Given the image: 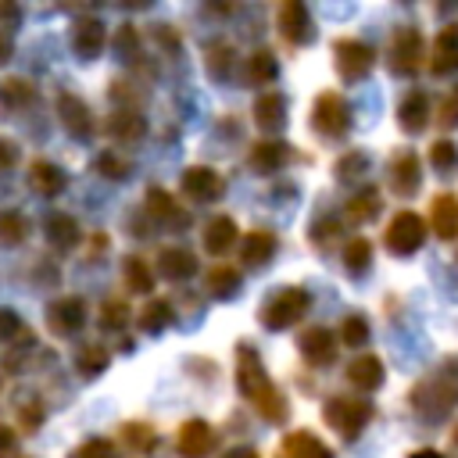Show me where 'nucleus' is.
Segmentation results:
<instances>
[{"instance_id": "nucleus-1", "label": "nucleus", "mask_w": 458, "mask_h": 458, "mask_svg": "<svg viewBox=\"0 0 458 458\" xmlns=\"http://www.w3.org/2000/svg\"><path fill=\"white\" fill-rule=\"evenodd\" d=\"M236 390L243 394V401H250V408L265 419V422H286L290 419V404L283 397V390L268 379L265 361L258 354L254 344H236Z\"/></svg>"}, {"instance_id": "nucleus-2", "label": "nucleus", "mask_w": 458, "mask_h": 458, "mask_svg": "<svg viewBox=\"0 0 458 458\" xmlns=\"http://www.w3.org/2000/svg\"><path fill=\"white\" fill-rule=\"evenodd\" d=\"M408 404L422 419H444L451 408H458V354H447L433 372H426L411 386Z\"/></svg>"}, {"instance_id": "nucleus-3", "label": "nucleus", "mask_w": 458, "mask_h": 458, "mask_svg": "<svg viewBox=\"0 0 458 458\" xmlns=\"http://www.w3.org/2000/svg\"><path fill=\"white\" fill-rule=\"evenodd\" d=\"M372 415H376V408H372V401H365V397L336 394V397H329V401L322 404V419H326L329 429H336L340 440H358V437L365 433V426L372 422Z\"/></svg>"}, {"instance_id": "nucleus-4", "label": "nucleus", "mask_w": 458, "mask_h": 458, "mask_svg": "<svg viewBox=\"0 0 458 458\" xmlns=\"http://www.w3.org/2000/svg\"><path fill=\"white\" fill-rule=\"evenodd\" d=\"M308 311H311V293H308L304 286H286V290L265 297L258 318H261L265 329L283 333V329H293Z\"/></svg>"}, {"instance_id": "nucleus-5", "label": "nucleus", "mask_w": 458, "mask_h": 458, "mask_svg": "<svg viewBox=\"0 0 458 458\" xmlns=\"http://www.w3.org/2000/svg\"><path fill=\"white\" fill-rule=\"evenodd\" d=\"M422 57H426V43H422V32L415 25H397L390 32V43H386V68L401 79L415 75L422 68Z\"/></svg>"}, {"instance_id": "nucleus-6", "label": "nucleus", "mask_w": 458, "mask_h": 458, "mask_svg": "<svg viewBox=\"0 0 458 458\" xmlns=\"http://www.w3.org/2000/svg\"><path fill=\"white\" fill-rule=\"evenodd\" d=\"M311 129L322 140H344L351 132V104L336 89H322L311 104Z\"/></svg>"}, {"instance_id": "nucleus-7", "label": "nucleus", "mask_w": 458, "mask_h": 458, "mask_svg": "<svg viewBox=\"0 0 458 458\" xmlns=\"http://www.w3.org/2000/svg\"><path fill=\"white\" fill-rule=\"evenodd\" d=\"M426 233H429V229H426V218L404 208V211H397V215L386 222V229H383V247H386L390 254H397V258H408V254L422 250Z\"/></svg>"}, {"instance_id": "nucleus-8", "label": "nucleus", "mask_w": 458, "mask_h": 458, "mask_svg": "<svg viewBox=\"0 0 458 458\" xmlns=\"http://www.w3.org/2000/svg\"><path fill=\"white\" fill-rule=\"evenodd\" d=\"M376 64V50L358 36H340L333 43V68L344 82H361Z\"/></svg>"}, {"instance_id": "nucleus-9", "label": "nucleus", "mask_w": 458, "mask_h": 458, "mask_svg": "<svg viewBox=\"0 0 458 458\" xmlns=\"http://www.w3.org/2000/svg\"><path fill=\"white\" fill-rule=\"evenodd\" d=\"M386 186L397 197H411L422 186V157L411 147H397L386 161Z\"/></svg>"}, {"instance_id": "nucleus-10", "label": "nucleus", "mask_w": 458, "mask_h": 458, "mask_svg": "<svg viewBox=\"0 0 458 458\" xmlns=\"http://www.w3.org/2000/svg\"><path fill=\"white\" fill-rule=\"evenodd\" d=\"M179 190L193 204H211V200H218L225 193V179H222V172H215L208 165H190L179 175Z\"/></svg>"}, {"instance_id": "nucleus-11", "label": "nucleus", "mask_w": 458, "mask_h": 458, "mask_svg": "<svg viewBox=\"0 0 458 458\" xmlns=\"http://www.w3.org/2000/svg\"><path fill=\"white\" fill-rule=\"evenodd\" d=\"M276 25H279V36H283L290 47H308V43L315 39V21H311V14H308V7H304L301 0L279 4Z\"/></svg>"}, {"instance_id": "nucleus-12", "label": "nucleus", "mask_w": 458, "mask_h": 458, "mask_svg": "<svg viewBox=\"0 0 458 458\" xmlns=\"http://www.w3.org/2000/svg\"><path fill=\"white\" fill-rule=\"evenodd\" d=\"M86 326V301L79 293H64L57 301H50L47 308V329L57 336H75Z\"/></svg>"}, {"instance_id": "nucleus-13", "label": "nucleus", "mask_w": 458, "mask_h": 458, "mask_svg": "<svg viewBox=\"0 0 458 458\" xmlns=\"http://www.w3.org/2000/svg\"><path fill=\"white\" fill-rule=\"evenodd\" d=\"M336 333L329 329V326H308L301 336H297V351H301V358L308 361V365H315V369H326V365H333V358H336Z\"/></svg>"}, {"instance_id": "nucleus-14", "label": "nucleus", "mask_w": 458, "mask_h": 458, "mask_svg": "<svg viewBox=\"0 0 458 458\" xmlns=\"http://www.w3.org/2000/svg\"><path fill=\"white\" fill-rule=\"evenodd\" d=\"M68 43L82 61H93L104 50V21L97 14H79L68 25Z\"/></svg>"}, {"instance_id": "nucleus-15", "label": "nucleus", "mask_w": 458, "mask_h": 458, "mask_svg": "<svg viewBox=\"0 0 458 458\" xmlns=\"http://www.w3.org/2000/svg\"><path fill=\"white\" fill-rule=\"evenodd\" d=\"M293 157H297L293 147H290L286 140H279V136H265V140H258V143L250 147V154H247L250 168L261 172V175H272V172L286 168Z\"/></svg>"}, {"instance_id": "nucleus-16", "label": "nucleus", "mask_w": 458, "mask_h": 458, "mask_svg": "<svg viewBox=\"0 0 458 458\" xmlns=\"http://www.w3.org/2000/svg\"><path fill=\"white\" fill-rule=\"evenodd\" d=\"M215 426L204 422V419H186L175 433V447L182 458H208L215 451Z\"/></svg>"}, {"instance_id": "nucleus-17", "label": "nucleus", "mask_w": 458, "mask_h": 458, "mask_svg": "<svg viewBox=\"0 0 458 458\" xmlns=\"http://www.w3.org/2000/svg\"><path fill=\"white\" fill-rule=\"evenodd\" d=\"M57 114H61V125L75 136V140H89L97 122H93V111L86 107V100L79 93H57Z\"/></svg>"}, {"instance_id": "nucleus-18", "label": "nucleus", "mask_w": 458, "mask_h": 458, "mask_svg": "<svg viewBox=\"0 0 458 458\" xmlns=\"http://www.w3.org/2000/svg\"><path fill=\"white\" fill-rule=\"evenodd\" d=\"M276 458H333V447L311 429H290L279 440Z\"/></svg>"}, {"instance_id": "nucleus-19", "label": "nucleus", "mask_w": 458, "mask_h": 458, "mask_svg": "<svg viewBox=\"0 0 458 458\" xmlns=\"http://www.w3.org/2000/svg\"><path fill=\"white\" fill-rule=\"evenodd\" d=\"M276 250H279V236L272 229H250L240 240V265L243 268H265Z\"/></svg>"}, {"instance_id": "nucleus-20", "label": "nucleus", "mask_w": 458, "mask_h": 458, "mask_svg": "<svg viewBox=\"0 0 458 458\" xmlns=\"http://www.w3.org/2000/svg\"><path fill=\"white\" fill-rule=\"evenodd\" d=\"M429 72L437 79H447L458 72V25H444L429 50Z\"/></svg>"}, {"instance_id": "nucleus-21", "label": "nucleus", "mask_w": 458, "mask_h": 458, "mask_svg": "<svg viewBox=\"0 0 458 458\" xmlns=\"http://www.w3.org/2000/svg\"><path fill=\"white\" fill-rule=\"evenodd\" d=\"M397 125L404 136H415L429 125V97L422 89H408L397 104Z\"/></svg>"}, {"instance_id": "nucleus-22", "label": "nucleus", "mask_w": 458, "mask_h": 458, "mask_svg": "<svg viewBox=\"0 0 458 458\" xmlns=\"http://www.w3.org/2000/svg\"><path fill=\"white\" fill-rule=\"evenodd\" d=\"M29 186H32V193H39V197H61L64 186H68V172H64L61 165L47 161V157H36V161L29 165Z\"/></svg>"}, {"instance_id": "nucleus-23", "label": "nucleus", "mask_w": 458, "mask_h": 458, "mask_svg": "<svg viewBox=\"0 0 458 458\" xmlns=\"http://www.w3.org/2000/svg\"><path fill=\"white\" fill-rule=\"evenodd\" d=\"M154 272L168 283H182L197 272V258L186 250V247H161L157 250V261H154Z\"/></svg>"}, {"instance_id": "nucleus-24", "label": "nucleus", "mask_w": 458, "mask_h": 458, "mask_svg": "<svg viewBox=\"0 0 458 458\" xmlns=\"http://www.w3.org/2000/svg\"><path fill=\"white\" fill-rule=\"evenodd\" d=\"M104 129H107V136H111L114 143H140V140L147 136V118H143L140 111L118 107V111L107 114Z\"/></svg>"}, {"instance_id": "nucleus-25", "label": "nucleus", "mask_w": 458, "mask_h": 458, "mask_svg": "<svg viewBox=\"0 0 458 458\" xmlns=\"http://www.w3.org/2000/svg\"><path fill=\"white\" fill-rule=\"evenodd\" d=\"M147 215L157 225H182V222H190V215L182 211V204L168 190H161V186H147Z\"/></svg>"}, {"instance_id": "nucleus-26", "label": "nucleus", "mask_w": 458, "mask_h": 458, "mask_svg": "<svg viewBox=\"0 0 458 458\" xmlns=\"http://www.w3.org/2000/svg\"><path fill=\"white\" fill-rule=\"evenodd\" d=\"M347 383L358 386L361 394H372V390H379L386 383V369H383V361L376 354H358L347 365Z\"/></svg>"}, {"instance_id": "nucleus-27", "label": "nucleus", "mask_w": 458, "mask_h": 458, "mask_svg": "<svg viewBox=\"0 0 458 458\" xmlns=\"http://www.w3.org/2000/svg\"><path fill=\"white\" fill-rule=\"evenodd\" d=\"M429 229L440 240H454L458 236V197L454 193H437L429 200Z\"/></svg>"}, {"instance_id": "nucleus-28", "label": "nucleus", "mask_w": 458, "mask_h": 458, "mask_svg": "<svg viewBox=\"0 0 458 458\" xmlns=\"http://www.w3.org/2000/svg\"><path fill=\"white\" fill-rule=\"evenodd\" d=\"M254 122L261 132H279L286 125V97L279 89H268L254 100Z\"/></svg>"}, {"instance_id": "nucleus-29", "label": "nucleus", "mask_w": 458, "mask_h": 458, "mask_svg": "<svg viewBox=\"0 0 458 458\" xmlns=\"http://www.w3.org/2000/svg\"><path fill=\"white\" fill-rule=\"evenodd\" d=\"M43 236L54 250H72L79 243V222L68 211H50L43 218Z\"/></svg>"}, {"instance_id": "nucleus-30", "label": "nucleus", "mask_w": 458, "mask_h": 458, "mask_svg": "<svg viewBox=\"0 0 458 458\" xmlns=\"http://www.w3.org/2000/svg\"><path fill=\"white\" fill-rule=\"evenodd\" d=\"M200 240H204V250L208 254H225L240 236H236V222L229 218V215H215L208 225H204V233H200Z\"/></svg>"}, {"instance_id": "nucleus-31", "label": "nucleus", "mask_w": 458, "mask_h": 458, "mask_svg": "<svg viewBox=\"0 0 458 458\" xmlns=\"http://www.w3.org/2000/svg\"><path fill=\"white\" fill-rule=\"evenodd\" d=\"M136 322H140L143 333L157 336V333H165V329L175 322V308H172L168 297H150V301L143 304V311L136 315Z\"/></svg>"}, {"instance_id": "nucleus-32", "label": "nucleus", "mask_w": 458, "mask_h": 458, "mask_svg": "<svg viewBox=\"0 0 458 458\" xmlns=\"http://www.w3.org/2000/svg\"><path fill=\"white\" fill-rule=\"evenodd\" d=\"M379 208H383L379 190H376V186H361V190L344 204V215H347L351 225H365V222H372V218L379 215Z\"/></svg>"}, {"instance_id": "nucleus-33", "label": "nucleus", "mask_w": 458, "mask_h": 458, "mask_svg": "<svg viewBox=\"0 0 458 458\" xmlns=\"http://www.w3.org/2000/svg\"><path fill=\"white\" fill-rule=\"evenodd\" d=\"M204 286H208V293L215 297V301H233L236 293H240V268H233V265H211L208 268V276H204Z\"/></svg>"}, {"instance_id": "nucleus-34", "label": "nucleus", "mask_w": 458, "mask_h": 458, "mask_svg": "<svg viewBox=\"0 0 458 458\" xmlns=\"http://www.w3.org/2000/svg\"><path fill=\"white\" fill-rule=\"evenodd\" d=\"M107 365H111V351H107L104 344H97V340H86V344H79V351H75V369H79L86 379L100 376Z\"/></svg>"}, {"instance_id": "nucleus-35", "label": "nucleus", "mask_w": 458, "mask_h": 458, "mask_svg": "<svg viewBox=\"0 0 458 458\" xmlns=\"http://www.w3.org/2000/svg\"><path fill=\"white\" fill-rule=\"evenodd\" d=\"M122 279L132 293H150L154 290V265H147V258H140V254H129L122 261Z\"/></svg>"}, {"instance_id": "nucleus-36", "label": "nucleus", "mask_w": 458, "mask_h": 458, "mask_svg": "<svg viewBox=\"0 0 458 458\" xmlns=\"http://www.w3.org/2000/svg\"><path fill=\"white\" fill-rule=\"evenodd\" d=\"M276 72H279V64H276V54H272L268 47H258V50L247 57V68H243L247 82H254V86H268V82L276 79Z\"/></svg>"}, {"instance_id": "nucleus-37", "label": "nucleus", "mask_w": 458, "mask_h": 458, "mask_svg": "<svg viewBox=\"0 0 458 458\" xmlns=\"http://www.w3.org/2000/svg\"><path fill=\"white\" fill-rule=\"evenodd\" d=\"M340 258H344L347 276H365L369 265H372V243H369V236H351L344 243V254Z\"/></svg>"}, {"instance_id": "nucleus-38", "label": "nucleus", "mask_w": 458, "mask_h": 458, "mask_svg": "<svg viewBox=\"0 0 458 458\" xmlns=\"http://www.w3.org/2000/svg\"><path fill=\"white\" fill-rule=\"evenodd\" d=\"M25 236H29V218L14 208H4L0 211V247H18Z\"/></svg>"}, {"instance_id": "nucleus-39", "label": "nucleus", "mask_w": 458, "mask_h": 458, "mask_svg": "<svg viewBox=\"0 0 458 458\" xmlns=\"http://www.w3.org/2000/svg\"><path fill=\"white\" fill-rule=\"evenodd\" d=\"M233 68H236V50H233V43H225V39L211 43V47H208V72L225 82V79L233 75Z\"/></svg>"}, {"instance_id": "nucleus-40", "label": "nucleus", "mask_w": 458, "mask_h": 458, "mask_svg": "<svg viewBox=\"0 0 458 458\" xmlns=\"http://www.w3.org/2000/svg\"><path fill=\"white\" fill-rule=\"evenodd\" d=\"M93 172L104 175V179H129L132 175V161L125 154H118V150H100L93 157Z\"/></svg>"}, {"instance_id": "nucleus-41", "label": "nucleus", "mask_w": 458, "mask_h": 458, "mask_svg": "<svg viewBox=\"0 0 458 458\" xmlns=\"http://www.w3.org/2000/svg\"><path fill=\"white\" fill-rule=\"evenodd\" d=\"M122 440H125L129 451H140V454H150L157 447V433L147 422H125L122 426Z\"/></svg>"}, {"instance_id": "nucleus-42", "label": "nucleus", "mask_w": 458, "mask_h": 458, "mask_svg": "<svg viewBox=\"0 0 458 458\" xmlns=\"http://www.w3.org/2000/svg\"><path fill=\"white\" fill-rule=\"evenodd\" d=\"M336 340H340L344 347H365V344H369V318H365L361 311L347 315V318L340 322V333H336Z\"/></svg>"}, {"instance_id": "nucleus-43", "label": "nucleus", "mask_w": 458, "mask_h": 458, "mask_svg": "<svg viewBox=\"0 0 458 458\" xmlns=\"http://www.w3.org/2000/svg\"><path fill=\"white\" fill-rule=\"evenodd\" d=\"M32 100H36V89L25 79H4L0 82V104L4 107H21V104H32Z\"/></svg>"}, {"instance_id": "nucleus-44", "label": "nucleus", "mask_w": 458, "mask_h": 458, "mask_svg": "<svg viewBox=\"0 0 458 458\" xmlns=\"http://www.w3.org/2000/svg\"><path fill=\"white\" fill-rule=\"evenodd\" d=\"M429 165L440 172V175H447V172H454L458 168V143L454 140H437L433 147H429Z\"/></svg>"}, {"instance_id": "nucleus-45", "label": "nucleus", "mask_w": 458, "mask_h": 458, "mask_svg": "<svg viewBox=\"0 0 458 458\" xmlns=\"http://www.w3.org/2000/svg\"><path fill=\"white\" fill-rule=\"evenodd\" d=\"M97 322H100L104 329H125V326H129V304H125L122 297H111V301H104V304H100V315H97Z\"/></svg>"}, {"instance_id": "nucleus-46", "label": "nucleus", "mask_w": 458, "mask_h": 458, "mask_svg": "<svg viewBox=\"0 0 458 458\" xmlns=\"http://www.w3.org/2000/svg\"><path fill=\"white\" fill-rule=\"evenodd\" d=\"M68 458H118V447L107 437H89L68 451Z\"/></svg>"}, {"instance_id": "nucleus-47", "label": "nucleus", "mask_w": 458, "mask_h": 458, "mask_svg": "<svg viewBox=\"0 0 458 458\" xmlns=\"http://www.w3.org/2000/svg\"><path fill=\"white\" fill-rule=\"evenodd\" d=\"M365 168H369V154H365V150H347V154L333 165V172H336V179H340V182L358 179Z\"/></svg>"}, {"instance_id": "nucleus-48", "label": "nucleus", "mask_w": 458, "mask_h": 458, "mask_svg": "<svg viewBox=\"0 0 458 458\" xmlns=\"http://www.w3.org/2000/svg\"><path fill=\"white\" fill-rule=\"evenodd\" d=\"M437 122H440L444 129H458V82L444 89V97H440V104H437Z\"/></svg>"}, {"instance_id": "nucleus-49", "label": "nucleus", "mask_w": 458, "mask_h": 458, "mask_svg": "<svg viewBox=\"0 0 458 458\" xmlns=\"http://www.w3.org/2000/svg\"><path fill=\"white\" fill-rule=\"evenodd\" d=\"M308 236H311V243H315L318 250H326V247H329V243L340 236V222H336V218H315Z\"/></svg>"}, {"instance_id": "nucleus-50", "label": "nucleus", "mask_w": 458, "mask_h": 458, "mask_svg": "<svg viewBox=\"0 0 458 458\" xmlns=\"http://www.w3.org/2000/svg\"><path fill=\"white\" fill-rule=\"evenodd\" d=\"M14 408H18V422H21V429L32 433V429L43 422V404H36V397H21Z\"/></svg>"}, {"instance_id": "nucleus-51", "label": "nucleus", "mask_w": 458, "mask_h": 458, "mask_svg": "<svg viewBox=\"0 0 458 458\" xmlns=\"http://www.w3.org/2000/svg\"><path fill=\"white\" fill-rule=\"evenodd\" d=\"M136 50H140V36H136V25H122V29H118V54L129 61V57H136Z\"/></svg>"}, {"instance_id": "nucleus-52", "label": "nucleus", "mask_w": 458, "mask_h": 458, "mask_svg": "<svg viewBox=\"0 0 458 458\" xmlns=\"http://www.w3.org/2000/svg\"><path fill=\"white\" fill-rule=\"evenodd\" d=\"M14 161H18V143H14V140H7V136H0V175H4V172H11V168H14Z\"/></svg>"}, {"instance_id": "nucleus-53", "label": "nucleus", "mask_w": 458, "mask_h": 458, "mask_svg": "<svg viewBox=\"0 0 458 458\" xmlns=\"http://www.w3.org/2000/svg\"><path fill=\"white\" fill-rule=\"evenodd\" d=\"M18 329H21V318H18L14 311L4 308V311H0V340H11Z\"/></svg>"}, {"instance_id": "nucleus-54", "label": "nucleus", "mask_w": 458, "mask_h": 458, "mask_svg": "<svg viewBox=\"0 0 458 458\" xmlns=\"http://www.w3.org/2000/svg\"><path fill=\"white\" fill-rule=\"evenodd\" d=\"M222 458H261V454H258L254 447H243V444H240V447H229Z\"/></svg>"}, {"instance_id": "nucleus-55", "label": "nucleus", "mask_w": 458, "mask_h": 458, "mask_svg": "<svg viewBox=\"0 0 458 458\" xmlns=\"http://www.w3.org/2000/svg\"><path fill=\"white\" fill-rule=\"evenodd\" d=\"M0 451H14V429L0 426Z\"/></svg>"}, {"instance_id": "nucleus-56", "label": "nucleus", "mask_w": 458, "mask_h": 458, "mask_svg": "<svg viewBox=\"0 0 458 458\" xmlns=\"http://www.w3.org/2000/svg\"><path fill=\"white\" fill-rule=\"evenodd\" d=\"M11 57V36L7 32H0V64Z\"/></svg>"}, {"instance_id": "nucleus-57", "label": "nucleus", "mask_w": 458, "mask_h": 458, "mask_svg": "<svg viewBox=\"0 0 458 458\" xmlns=\"http://www.w3.org/2000/svg\"><path fill=\"white\" fill-rule=\"evenodd\" d=\"M408 458H444V451H433V447H419V451H411Z\"/></svg>"}, {"instance_id": "nucleus-58", "label": "nucleus", "mask_w": 458, "mask_h": 458, "mask_svg": "<svg viewBox=\"0 0 458 458\" xmlns=\"http://www.w3.org/2000/svg\"><path fill=\"white\" fill-rule=\"evenodd\" d=\"M451 444H454V447H458V426H454V433H451Z\"/></svg>"}]
</instances>
